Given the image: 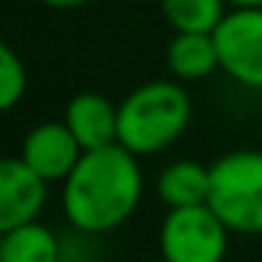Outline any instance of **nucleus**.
<instances>
[{"instance_id":"11","label":"nucleus","mask_w":262,"mask_h":262,"mask_svg":"<svg viewBox=\"0 0 262 262\" xmlns=\"http://www.w3.org/2000/svg\"><path fill=\"white\" fill-rule=\"evenodd\" d=\"M3 262H61V241L46 223L34 220L3 235Z\"/></svg>"},{"instance_id":"1","label":"nucleus","mask_w":262,"mask_h":262,"mask_svg":"<svg viewBox=\"0 0 262 262\" xmlns=\"http://www.w3.org/2000/svg\"><path fill=\"white\" fill-rule=\"evenodd\" d=\"M143 198V171L137 156L119 143L82 152L61 183V210L82 235H107L128 223Z\"/></svg>"},{"instance_id":"17","label":"nucleus","mask_w":262,"mask_h":262,"mask_svg":"<svg viewBox=\"0 0 262 262\" xmlns=\"http://www.w3.org/2000/svg\"><path fill=\"white\" fill-rule=\"evenodd\" d=\"M152 262H165V259H162V256H159V259H152Z\"/></svg>"},{"instance_id":"2","label":"nucleus","mask_w":262,"mask_h":262,"mask_svg":"<svg viewBox=\"0 0 262 262\" xmlns=\"http://www.w3.org/2000/svg\"><path fill=\"white\" fill-rule=\"evenodd\" d=\"M192 122V98L177 79H149L119 104L116 143L128 152L156 156L177 143Z\"/></svg>"},{"instance_id":"15","label":"nucleus","mask_w":262,"mask_h":262,"mask_svg":"<svg viewBox=\"0 0 262 262\" xmlns=\"http://www.w3.org/2000/svg\"><path fill=\"white\" fill-rule=\"evenodd\" d=\"M229 9H262V0H226Z\"/></svg>"},{"instance_id":"16","label":"nucleus","mask_w":262,"mask_h":262,"mask_svg":"<svg viewBox=\"0 0 262 262\" xmlns=\"http://www.w3.org/2000/svg\"><path fill=\"white\" fill-rule=\"evenodd\" d=\"M0 262H3V235H0Z\"/></svg>"},{"instance_id":"4","label":"nucleus","mask_w":262,"mask_h":262,"mask_svg":"<svg viewBox=\"0 0 262 262\" xmlns=\"http://www.w3.org/2000/svg\"><path fill=\"white\" fill-rule=\"evenodd\" d=\"M229 235L232 232L207 204L168 210L159 229V253L165 262H223Z\"/></svg>"},{"instance_id":"6","label":"nucleus","mask_w":262,"mask_h":262,"mask_svg":"<svg viewBox=\"0 0 262 262\" xmlns=\"http://www.w3.org/2000/svg\"><path fill=\"white\" fill-rule=\"evenodd\" d=\"M18 159L43 183H64L67 177H70V171L82 159V146L76 143V137L70 134V128H67L64 122L49 119V122L34 125L25 134Z\"/></svg>"},{"instance_id":"5","label":"nucleus","mask_w":262,"mask_h":262,"mask_svg":"<svg viewBox=\"0 0 262 262\" xmlns=\"http://www.w3.org/2000/svg\"><path fill=\"white\" fill-rule=\"evenodd\" d=\"M220 70L238 85L262 92V9H229L213 31Z\"/></svg>"},{"instance_id":"3","label":"nucleus","mask_w":262,"mask_h":262,"mask_svg":"<svg viewBox=\"0 0 262 262\" xmlns=\"http://www.w3.org/2000/svg\"><path fill=\"white\" fill-rule=\"evenodd\" d=\"M207 207L232 235H262V149H232L210 165Z\"/></svg>"},{"instance_id":"10","label":"nucleus","mask_w":262,"mask_h":262,"mask_svg":"<svg viewBox=\"0 0 262 262\" xmlns=\"http://www.w3.org/2000/svg\"><path fill=\"white\" fill-rule=\"evenodd\" d=\"M165 64L177 82L207 79L220 70V52L213 34H174L165 52Z\"/></svg>"},{"instance_id":"12","label":"nucleus","mask_w":262,"mask_h":262,"mask_svg":"<svg viewBox=\"0 0 262 262\" xmlns=\"http://www.w3.org/2000/svg\"><path fill=\"white\" fill-rule=\"evenodd\" d=\"M162 12L174 34H213L229 15L226 0H162Z\"/></svg>"},{"instance_id":"7","label":"nucleus","mask_w":262,"mask_h":262,"mask_svg":"<svg viewBox=\"0 0 262 262\" xmlns=\"http://www.w3.org/2000/svg\"><path fill=\"white\" fill-rule=\"evenodd\" d=\"M49 183H43L18 156H0V235L34 223L43 207Z\"/></svg>"},{"instance_id":"8","label":"nucleus","mask_w":262,"mask_h":262,"mask_svg":"<svg viewBox=\"0 0 262 262\" xmlns=\"http://www.w3.org/2000/svg\"><path fill=\"white\" fill-rule=\"evenodd\" d=\"M61 122L76 137L82 152H92V149L116 143V134H119V104L107 101L98 92H79V95H73L67 101Z\"/></svg>"},{"instance_id":"13","label":"nucleus","mask_w":262,"mask_h":262,"mask_svg":"<svg viewBox=\"0 0 262 262\" xmlns=\"http://www.w3.org/2000/svg\"><path fill=\"white\" fill-rule=\"evenodd\" d=\"M28 92V70L25 61L18 58V52L0 40V113L12 110L21 104Z\"/></svg>"},{"instance_id":"9","label":"nucleus","mask_w":262,"mask_h":262,"mask_svg":"<svg viewBox=\"0 0 262 262\" xmlns=\"http://www.w3.org/2000/svg\"><path fill=\"white\" fill-rule=\"evenodd\" d=\"M156 192L168 204V210L207 204V195H210V165H201L195 159L171 162L168 168H162V174L156 180Z\"/></svg>"},{"instance_id":"14","label":"nucleus","mask_w":262,"mask_h":262,"mask_svg":"<svg viewBox=\"0 0 262 262\" xmlns=\"http://www.w3.org/2000/svg\"><path fill=\"white\" fill-rule=\"evenodd\" d=\"M40 3H46V6H52V9H79V6H85L89 0H40Z\"/></svg>"}]
</instances>
